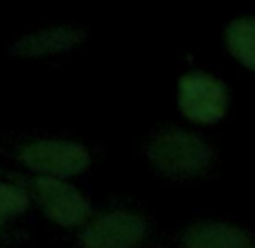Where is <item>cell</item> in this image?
<instances>
[{"instance_id":"2","label":"cell","mask_w":255,"mask_h":248,"mask_svg":"<svg viewBox=\"0 0 255 248\" xmlns=\"http://www.w3.org/2000/svg\"><path fill=\"white\" fill-rule=\"evenodd\" d=\"M228 88L219 77L206 70L183 72L176 84V106L185 120L199 126H210L228 113Z\"/></svg>"},{"instance_id":"4","label":"cell","mask_w":255,"mask_h":248,"mask_svg":"<svg viewBox=\"0 0 255 248\" xmlns=\"http://www.w3.org/2000/svg\"><path fill=\"white\" fill-rule=\"evenodd\" d=\"M149 235L142 215L133 210H106L82 226V248H140Z\"/></svg>"},{"instance_id":"5","label":"cell","mask_w":255,"mask_h":248,"mask_svg":"<svg viewBox=\"0 0 255 248\" xmlns=\"http://www.w3.org/2000/svg\"><path fill=\"white\" fill-rule=\"evenodd\" d=\"M32 190L43 215L59 228H82L93 217L88 199L66 178L34 176Z\"/></svg>"},{"instance_id":"7","label":"cell","mask_w":255,"mask_h":248,"mask_svg":"<svg viewBox=\"0 0 255 248\" xmlns=\"http://www.w3.org/2000/svg\"><path fill=\"white\" fill-rule=\"evenodd\" d=\"M251 237L240 226L228 221H194L181 233V248H246Z\"/></svg>"},{"instance_id":"3","label":"cell","mask_w":255,"mask_h":248,"mask_svg":"<svg viewBox=\"0 0 255 248\" xmlns=\"http://www.w3.org/2000/svg\"><path fill=\"white\" fill-rule=\"evenodd\" d=\"M18 160L34 176L75 178L91 167V151L82 142L61 138H41L18 149Z\"/></svg>"},{"instance_id":"9","label":"cell","mask_w":255,"mask_h":248,"mask_svg":"<svg viewBox=\"0 0 255 248\" xmlns=\"http://www.w3.org/2000/svg\"><path fill=\"white\" fill-rule=\"evenodd\" d=\"M29 203H32V199L23 187L11 185V183H0V219L2 221L23 215L29 208Z\"/></svg>"},{"instance_id":"11","label":"cell","mask_w":255,"mask_h":248,"mask_svg":"<svg viewBox=\"0 0 255 248\" xmlns=\"http://www.w3.org/2000/svg\"><path fill=\"white\" fill-rule=\"evenodd\" d=\"M2 224H5V221H2V219H0V226H2Z\"/></svg>"},{"instance_id":"6","label":"cell","mask_w":255,"mask_h":248,"mask_svg":"<svg viewBox=\"0 0 255 248\" xmlns=\"http://www.w3.org/2000/svg\"><path fill=\"white\" fill-rule=\"evenodd\" d=\"M86 43V32L79 25H48L18 36L9 52L20 59H52L77 50Z\"/></svg>"},{"instance_id":"10","label":"cell","mask_w":255,"mask_h":248,"mask_svg":"<svg viewBox=\"0 0 255 248\" xmlns=\"http://www.w3.org/2000/svg\"><path fill=\"white\" fill-rule=\"evenodd\" d=\"M246 248H255V246H253V244H251V246H246Z\"/></svg>"},{"instance_id":"8","label":"cell","mask_w":255,"mask_h":248,"mask_svg":"<svg viewBox=\"0 0 255 248\" xmlns=\"http://www.w3.org/2000/svg\"><path fill=\"white\" fill-rule=\"evenodd\" d=\"M224 43L237 63L255 72V16H240L231 20L224 32Z\"/></svg>"},{"instance_id":"1","label":"cell","mask_w":255,"mask_h":248,"mask_svg":"<svg viewBox=\"0 0 255 248\" xmlns=\"http://www.w3.org/2000/svg\"><path fill=\"white\" fill-rule=\"evenodd\" d=\"M144 158L158 176L176 183L203 178L217 160V151L206 138L178 126L156 131L144 142Z\"/></svg>"}]
</instances>
